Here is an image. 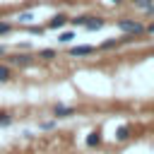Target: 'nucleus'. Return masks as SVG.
<instances>
[{"label": "nucleus", "instance_id": "obj_1", "mask_svg": "<svg viewBox=\"0 0 154 154\" xmlns=\"http://www.w3.org/2000/svg\"><path fill=\"white\" fill-rule=\"evenodd\" d=\"M116 26L123 31V34H130V36H142L144 34V24L137 22V19H130V17H123L116 22Z\"/></svg>", "mask_w": 154, "mask_h": 154}, {"label": "nucleus", "instance_id": "obj_2", "mask_svg": "<svg viewBox=\"0 0 154 154\" xmlns=\"http://www.w3.org/2000/svg\"><path fill=\"white\" fill-rule=\"evenodd\" d=\"M94 53H96V48H94V46H75V48H70V55H72V58L94 55Z\"/></svg>", "mask_w": 154, "mask_h": 154}, {"label": "nucleus", "instance_id": "obj_3", "mask_svg": "<svg viewBox=\"0 0 154 154\" xmlns=\"http://www.w3.org/2000/svg\"><path fill=\"white\" fill-rule=\"evenodd\" d=\"M53 113H55V118H70V116H75V108L72 106H55L53 108Z\"/></svg>", "mask_w": 154, "mask_h": 154}, {"label": "nucleus", "instance_id": "obj_4", "mask_svg": "<svg viewBox=\"0 0 154 154\" xmlns=\"http://www.w3.org/2000/svg\"><path fill=\"white\" fill-rule=\"evenodd\" d=\"M132 5H135V7H140V10H144L147 14H152V12H154V0H132Z\"/></svg>", "mask_w": 154, "mask_h": 154}, {"label": "nucleus", "instance_id": "obj_5", "mask_svg": "<svg viewBox=\"0 0 154 154\" xmlns=\"http://www.w3.org/2000/svg\"><path fill=\"white\" fill-rule=\"evenodd\" d=\"M67 24V17L65 14H58V17H53L51 22H48V29H63Z\"/></svg>", "mask_w": 154, "mask_h": 154}, {"label": "nucleus", "instance_id": "obj_6", "mask_svg": "<svg viewBox=\"0 0 154 154\" xmlns=\"http://www.w3.org/2000/svg\"><path fill=\"white\" fill-rule=\"evenodd\" d=\"M130 132H132V128H130V125H120V128L116 130V140L125 142V140H130Z\"/></svg>", "mask_w": 154, "mask_h": 154}, {"label": "nucleus", "instance_id": "obj_7", "mask_svg": "<svg viewBox=\"0 0 154 154\" xmlns=\"http://www.w3.org/2000/svg\"><path fill=\"white\" fill-rule=\"evenodd\" d=\"M84 26H87L89 31H94V29H101V26H103V19H101V17H89Z\"/></svg>", "mask_w": 154, "mask_h": 154}, {"label": "nucleus", "instance_id": "obj_8", "mask_svg": "<svg viewBox=\"0 0 154 154\" xmlns=\"http://www.w3.org/2000/svg\"><path fill=\"white\" fill-rule=\"evenodd\" d=\"M10 63L12 65H26V63H31V55H12Z\"/></svg>", "mask_w": 154, "mask_h": 154}, {"label": "nucleus", "instance_id": "obj_9", "mask_svg": "<svg viewBox=\"0 0 154 154\" xmlns=\"http://www.w3.org/2000/svg\"><path fill=\"white\" fill-rule=\"evenodd\" d=\"M38 58H43V60H53V58H58V53H55L53 48H43V51H38Z\"/></svg>", "mask_w": 154, "mask_h": 154}, {"label": "nucleus", "instance_id": "obj_10", "mask_svg": "<svg viewBox=\"0 0 154 154\" xmlns=\"http://www.w3.org/2000/svg\"><path fill=\"white\" fill-rule=\"evenodd\" d=\"M10 77H12L10 65H0V82H10Z\"/></svg>", "mask_w": 154, "mask_h": 154}, {"label": "nucleus", "instance_id": "obj_11", "mask_svg": "<svg viewBox=\"0 0 154 154\" xmlns=\"http://www.w3.org/2000/svg\"><path fill=\"white\" fill-rule=\"evenodd\" d=\"M87 144H89V147H96V144H101V135H99V132H89V137H87Z\"/></svg>", "mask_w": 154, "mask_h": 154}, {"label": "nucleus", "instance_id": "obj_12", "mask_svg": "<svg viewBox=\"0 0 154 154\" xmlns=\"http://www.w3.org/2000/svg\"><path fill=\"white\" fill-rule=\"evenodd\" d=\"M87 19H89L87 14H79V17H75V19H67V22H70V24H75V26H84V24H87Z\"/></svg>", "mask_w": 154, "mask_h": 154}, {"label": "nucleus", "instance_id": "obj_13", "mask_svg": "<svg viewBox=\"0 0 154 154\" xmlns=\"http://www.w3.org/2000/svg\"><path fill=\"white\" fill-rule=\"evenodd\" d=\"M116 46H118V41H116V38H108V41H103L99 48H101V51H111V48H116Z\"/></svg>", "mask_w": 154, "mask_h": 154}, {"label": "nucleus", "instance_id": "obj_14", "mask_svg": "<svg viewBox=\"0 0 154 154\" xmlns=\"http://www.w3.org/2000/svg\"><path fill=\"white\" fill-rule=\"evenodd\" d=\"M72 38H75V34H72V31H63V34L58 36V41H63V43H70Z\"/></svg>", "mask_w": 154, "mask_h": 154}, {"label": "nucleus", "instance_id": "obj_15", "mask_svg": "<svg viewBox=\"0 0 154 154\" xmlns=\"http://www.w3.org/2000/svg\"><path fill=\"white\" fill-rule=\"evenodd\" d=\"M12 123V116L10 113H0V128H5V125H10Z\"/></svg>", "mask_w": 154, "mask_h": 154}, {"label": "nucleus", "instance_id": "obj_16", "mask_svg": "<svg viewBox=\"0 0 154 154\" xmlns=\"http://www.w3.org/2000/svg\"><path fill=\"white\" fill-rule=\"evenodd\" d=\"M10 31H12V24L10 22H0V36L2 34H10Z\"/></svg>", "mask_w": 154, "mask_h": 154}, {"label": "nucleus", "instance_id": "obj_17", "mask_svg": "<svg viewBox=\"0 0 154 154\" xmlns=\"http://www.w3.org/2000/svg\"><path fill=\"white\" fill-rule=\"evenodd\" d=\"M26 22H31V12H22L19 14V24H26Z\"/></svg>", "mask_w": 154, "mask_h": 154}, {"label": "nucleus", "instance_id": "obj_18", "mask_svg": "<svg viewBox=\"0 0 154 154\" xmlns=\"http://www.w3.org/2000/svg\"><path fill=\"white\" fill-rule=\"evenodd\" d=\"M144 34H147V36H154V22H149V24L144 26Z\"/></svg>", "mask_w": 154, "mask_h": 154}, {"label": "nucleus", "instance_id": "obj_19", "mask_svg": "<svg viewBox=\"0 0 154 154\" xmlns=\"http://www.w3.org/2000/svg\"><path fill=\"white\" fill-rule=\"evenodd\" d=\"M5 53H7V51H5V46H0V58H2Z\"/></svg>", "mask_w": 154, "mask_h": 154}, {"label": "nucleus", "instance_id": "obj_20", "mask_svg": "<svg viewBox=\"0 0 154 154\" xmlns=\"http://www.w3.org/2000/svg\"><path fill=\"white\" fill-rule=\"evenodd\" d=\"M111 2H113V5H120V2H123V0H111Z\"/></svg>", "mask_w": 154, "mask_h": 154}]
</instances>
